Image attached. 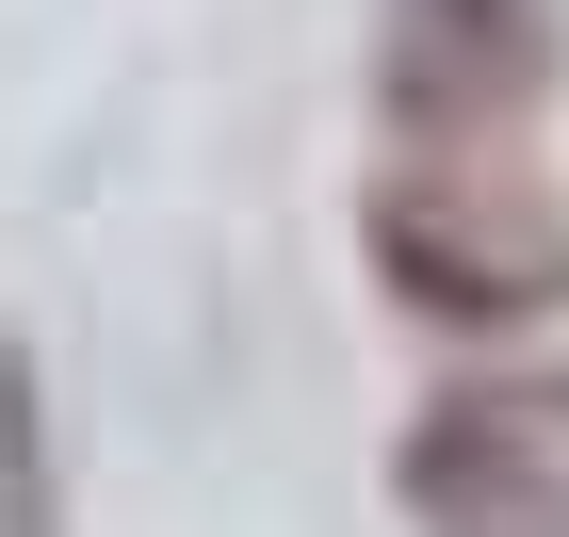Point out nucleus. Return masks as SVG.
<instances>
[{
  "instance_id": "f257e3e1",
  "label": "nucleus",
  "mask_w": 569,
  "mask_h": 537,
  "mask_svg": "<svg viewBox=\"0 0 569 537\" xmlns=\"http://www.w3.org/2000/svg\"><path fill=\"white\" fill-rule=\"evenodd\" d=\"M358 261H375V294L407 326H472V342L569 310V212L488 147H407L358 196Z\"/></svg>"
},
{
  "instance_id": "f03ea898",
  "label": "nucleus",
  "mask_w": 569,
  "mask_h": 537,
  "mask_svg": "<svg viewBox=\"0 0 569 537\" xmlns=\"http://www.w3.org/2000/svg\"><path fill=\"white\" fill-rule=\"evenodd\" d=\"M553 82V0H391L375 17V98L407 147H505Z\"/></svg>"
},
{
  "instance_id": "7ed1b4c3",
  "label": "nucleus",
  "mask_w": 569,
  "mask_h": 537,
  "mask_svg": "<svg viewBox=\"0 0 569 537\" xmlns=\"http://www.w3.org/2000/svg\"><path fill=\"white\" fill-rule=\"evenodd\" d=\"M0 537H49V407L17 342H0Z\"/></svg>"
},
{
  "instance_id": "20e7f679",
  "label": "nucleus",
  "mask_w": 569,
  "mask_h": 537,
  "mask_svg": "<svg viewBox=\"0 0 569 537\" xmlns=\"http://www.w3.org/2000/svg\"><path fill=\"white\" fill-rule=\"evenodd\" d=\"M423 537H569V456H537V473H505V489L439 505Z\"/></svg>"
}]
</instances>
